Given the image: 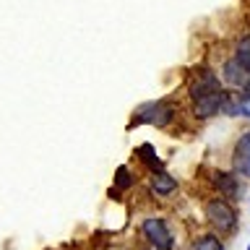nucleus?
<instances>
[{
    "mask_svg": "<svg viewBox=\"0 0 250 250\" xmlns=\"http://www.w3.org/2000/svg\"><path fill=\"white\" fill-rule=\"evenodd\" d=\"M240 104H242V115L250 117V94H245V97L240 99Z\"/></svg>",
    "mask_w": 250,
    "mask_h": 250,
    "instance_id": "nucleus-14",
    "label": "nucleus"
},
{
    "mask_svg": "<svg viewBox=\"0 0 250 250\" xmlns=\"http://www.w3.org/2000/svg\"><path fill=\"white\" fill-rule=\"evenodd\" d=\"M133 185V175L128 167H117L115 172V188H120V190H128V188Z\"/></svg>",
    "mask_w": 250,
    "mask_h": 250,
    "instance_id": "nucleus-13",
    "label": "nucleus"
},
{
    "mask_svg": "<svg viewBox=\"0 0 250 250\" xmlns=\"http://www.w3.org/2000/svg\"><path fill=\"white\" fill-rule=\"evenodd\" d=\"M234 60H237L240 65L250 73V34H248V37H242L240 42H237V52H234Z\"/></svg>",
    "mask_w": 250,
    "mask_h": 250,
    "instance_id": "nucleus-12",
    "label": "nucleus"
},
{
    "mask_svg": "<svg viewBox=\"0 0 250 250\" xmlns=\"http://www.w3.org/2000/svg\"><path fill=\"white\" fill-rule=\"evenodd\" d=\"M211 183H214V190H219L222 195H227V198H232V201L240 195V183L232 172H224V169L214 172V175H211Z\"/></svg>",
    "mask_w": 250,
    "mask_h": 250,
    "instance_id": "nucleus-7",
    "label": "nucleus"
},
{
    "mask_svg": "<svg viewBox=\"0 0 250 250\" xmlns=\"http://www.w3.org/2000/svg\"><path fill=\"white\" fill-rule=\"evenodd\" d=\"M190 250H224V245L216 234H201V237L193 240Z\"/></svg>",
    "mask_w": 250,
    "mask_h": 250,
    "instance_id": "nucleus-11",
    "label": "nucleus"
},
{
    "mask_svg": "<svg viewBox=\"0 0 250 250\" xmlns=\"http://www.w3.org/2000/svg\"><path fill=\"white\" fill-rule=\"evenodd\" d=\"M224 99H227L224 91H214V94H206V97L193 99V115L198 117V120H208V117H214L216 112H222Z\"/></svg>",
    "mask_w": 250,
    "mask_h": 250,
    "instance_id": "nucleus-4",
    "label": "nucleus"
},
{
    "mask_svg": "<svg viewBox=\"0 0 250 250\" xmlns=\"http://www.w3.org/2000/svg\"><path fill=\"white\" fill-rule=\"evenodd\" d=\"M172 109L169 102H146L141 104L130 117V128H138V125H156V128H164V125L172 123Z\"/></svg>",
    "mask_w": 250,
    "mask_h": 250,
    "instance_id": "nucleus-1",
    "label": "nucleus"
},
{
    "mask_svg": "<svg viewBox=\"0 0 250 250\" xmlns=\"http://www.w3.org/2000/svg\"><path fill=\"white\" fill-rule=\"evenodd\" d=\"M222 73H224V81H227V83H229V86H240V89L248 83V78H250V73L240 65L237 60H227Z\"/></svg>",
    "mask_w": 250,
    "mask_h": 250,
    "instance_id": "nucleus-8",
    "label": "nucleus"
},
{
    "mask_svg": "<svg viewBox=\"0 0 250 250\" xmlns=\"http://www.w3.org/2000/svg\"><path fill=\"white\" fill-rule=\"evenodd\" d=\"M245 250H250V245H248V248H245Z\"/></svg>",
    "mask_w": 250,
    "mask_h": 250,
    "instance_id": "nucleus-16",
    "label": "nucleus"
},
{
    "mask_svg": "<svg viewBox=\"0 0 250 250\" xmlns=\"http://www.w3.org/2000/svg\"><path fill=\"white\" fill-rule=\"evenodd\" d=\"M214 91H222V86H219L216 76L211 73V70H198V76L193 78V83L188 86V94H190V99H198V97H206V94H214Z\"/></svg>",
    "mask_w": 250,
    "mask_h": 250,
    "instance_id": "nucleus-6",
    "label": "nucleus"
},
{
    "mask_svg": "<svg viewBox=\"0 0 250 250\" xmlns=\"http://www.w3.org/2000/svg\"><path fill=\"white\" fill-rule=\"evenodd\" d=\"M141 232H144V237L151 242L156 250H172V248H175L172 229L167 227V222H164V219H159V216L144 219V224H141Z\"/></svg>",
    "mask_w": 250,
    "mask_h": 250,
    "instance_id": "nucleus-3",
    "label": "nucleus"
},
{
    "mask_svg": "<svg viewBox=\"0 0 250 250\" xmlns=\"http://www.w3.org/2000/svg\"><path fill=\"white\" fill-rule=\"evenodd\" d=\"M206 219H208V224L222 234H232L234 227H237V214H234L232 203L222 201V198H214V201L206 203Z\"/></svg>",
    "mask_w": 250,
    "mask_h": 250,
    "instance_id": "nucleus-2",
    "label": "nucleus"
},
{
    "mask_svg": "<svg viewBox=\"0 0 250 250\" xmlns=\"http://www.w3.org/2000/svg\"><path fill=\"white\" fill-rule=\"evenodd\" d=\"M151 190L156 193V195H172L177 190V180L172 177V175H167V172H154L151 175Z\"/></svg>",
    "mask_w": 250,
    "mask_h": 250,
    "instance_id": "nucleus-9",
    "label": "nucleus"
},
{
    "mask_svg": "<svg viewBox=\"0 0 250 250\" xmlns=\"http://www.w3.org/2000/svg\"><path fill=\"white\" fill-rule=\"evenodd\" d=\"M242 91H245V94H250V78H248V83L242 86Z\"/></svg>",
    "mask_w": 250,
    "mask_h": 250,
    "instance_id": "nucleus-15",
    "label": "nucleus"
},
{
    "mask_svg": "<svg viewBox=\"0 0 250 250\" xmlns=\"http://www.w3.org/2000/svg\"><path fill=\"white\" fill-rule=\"evenodd\" d=\"M232 169L242 177H250V133H242L232 148Z\"/></svg>",
    "mask_w": 250,
    "mask_h": 250,
    "instance_id": "nucleus-5",
    "label": "nucleus"
},
{
    "mask_svg": "<svg viewBox=\"0 0 250 250\" xmlns=\"http://www.w3.org/2000/svg\"><path fill=\"white\" fill-rule=\"evenodd\" d=\"M138 159L144 162L148 169H151V175H154V172H164V164H162L159 156H156V151H154L151 144H141V146H138Z\"/></svg>",
    "mask_w": 250,
    "mask_h": 250,
    "instance_id": "nucleus-10",
    "label": "nucleus"
}]
</instances>
